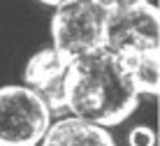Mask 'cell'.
Listing matches in <instances>:
<instances>
[{
    "label": "cell",
    "instance_id": "1",
    "mask_svg": "<svg viewBox=\"0 0 160 146\" xmlns=\"http://www.w3.org/2000/svg\"><path fill=\"white\" fill-rule=\"evenodd\" d=\"M139 93L109 49L70 63L65 77V109L93 125L123 123L137 109Z\"/></svg>",
    "mask_w": 160,
    "mask_h": 146
},
{
    "label": "cell",
    "instance_id": "2",
    "mask_svg": "<svg viewBox=\"0 0 160 146\" xmlns=\"http://www.w3.org/2000/svg\"><path fill=\"white\" fill-rule=\"evenodd\" d=\"M107 21L98 5L91 0H74L56 9L51 16V37L56 51L68 63L107 49Z\"/></svg>",
    "mask_w": 160,
    "mask_h": 146
},
{
    "label": "cell",
    "instance_id": "3",
    "mask_svg": "<svg viewBox=\"0 0 160 146\" xmlns=\"http://www.w3.org/2000/svg\"><path fill=\"white\" fill-rule=\"evenodd\" d=\"M51 125V111L28 86L0 88V146H35Z\"/></svg>",
    "mask_w": 160,
    "mask_h": 146
},
{
    "label": "cell",
    "instance_id": "4",
    "mask_svg": "<svg viewBox=\"0 0 160 146\" xmlns=\"http://www.w3.org/2000/svg\"><path fill=\"white\" fill-rule=\"evenodd\" d=\"M160 14L151 3L112 14L107 21V49L114 53L128 49H158Z\"/></svg>",
    "mask_w": 160,
    "mask_h": 146
},
{
    "label": "cell",
    "instance_id": "5",
    "mask_svg": "<svg viewBox=\"0 0 160 146\" xmlns=\"http://www.w3.org/2000/svg\"><path fill=\"white\" fill-rule=\"evenodd\" d=\"M70 63L56 49L37 51L26 65L23 79L28 88L47 104L51 114H60L65 109V77Z\"/></svg>",
    "mask_w": 160,
    "mask_h": 146
},
{
    "label": "cell",
    "instance_id": "6",
    "mask_svg": "<svg viewBox=\"0 0 160 146\" xmlns=\"http://www.w3.org/2000/svg\"><path fill=\"white\" fill-rule=\"evenodd\" d=\"M40 146H116L107 128L93 125L77 116L60 118L49 125Z\"/></svg>",
    "mask_w": 160,
    "mask_h": 146
},
{
    "label": "cell",
    "instance_id": "7",
    "mask_svg": "<svg viewBox=\"0 0 160 146\" xmlns=\"http://www.w3.org/2000/svg\"><path fill=\"white\" fill-rule=\"evenodd\" d=\"M116 56L137 93L158 95V49H128Z\"/></svg>",
    "mask_w": 160,
    "mask_h": 146
},
{
    "label": "cell",
    "instance_id": "8",
    "mask_svg": "<svg viewBox=\"0 0 160 146\" xmlns=\"http://www.w3.org/2000/svg\"><path fill=\"white\" fill-rule=\"evenodd\" d=\"M93 5L102 9L104 14H121V12H128L132 7H139V5H146L148 0H91Z\"/></svg>",
    "mask_w": 160,
    "mask_h": 146
},
{
    "label": "cell",
    "instance_id": "9",
    "mask_svg": "<svg viewBox=\"0 0 160 146\" xmlns=\"http://www.w3.org/2000/svg\"><path fill=\"white\" fill-rule=\"evenodd\" d=\"M128 144L130 146H156V132L146 125H139L130 132Z\"/></svg>",
    "mask_w": 160,
    "mask_h": 146
},
{
    "label": "cell",
    "instance_id": "10",
    "mask_svg": "<svg viewBox=\"0 0 160 146\" xmlns=\"http://www.w3.org/2000/svg\"><path fill=\"white\" fill-rule=\"evenodd\" d=\"M40 3H44V5H51V7H63V5H70V3H74V0H40Z\"/></svg>",
    "mask_w": 160,
    "mask_h": 146
}]
</instances>
